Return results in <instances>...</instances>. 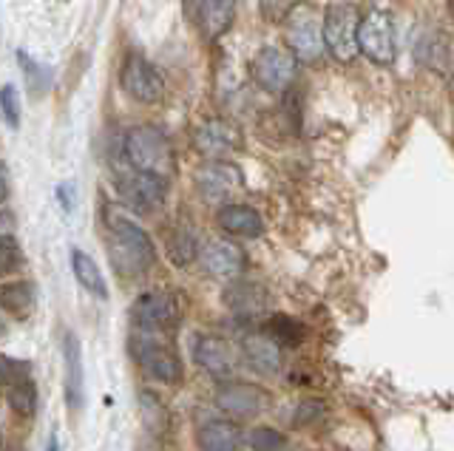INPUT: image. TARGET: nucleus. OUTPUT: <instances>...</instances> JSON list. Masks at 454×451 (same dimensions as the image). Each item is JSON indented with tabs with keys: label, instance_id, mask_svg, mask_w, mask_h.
<instances>
[{
	"label": "nucleus",
	"instance_id": "f257e3e1",
	"mask_svg": "<svg viewBox=\"0 0 454 451\" xmlns=\"http://www.w3.org/2000/svg\"><path fill=\"white\" fill-rule=\"evenodd\" d=\"M106 228H108V245L114 267L125 276H142L151 270L156 261V247L151 236L139 228L134 219L114 207H106Z\"/></svg>",
	"mask_w": 454,
	"mask_h": 451
},
{
	"label": "nucleus",
	"instance_id": "f03ea898",
	"mask_svg": "<svg viewBox=\"0 0 454 451\" xmlns=\"http://www.w3.org/2000/svg\"><path fill=\"white\" fill-rule=\"evenodd\" d=\"M122 153L131 171L153 174L162 179L174 174V148H170L165 131H160L156 125H137V128L128 131L122 139Z\"/></svg>",
	"mask_w": 454,
	"mask_h": 451
},
{
	"label": "nucleus",
	"instance_id": "7ed1b4c3",
	"mask_svg": "<svg viewBox=\"0 0 454 451\" xmlns=\"http://www.w3.org/2000/svg\"><path fill=\"white\" fill-rule=\"evenodd\" d=\"M131 355L156 384L174 386L182 380V361L176 355V349L162 338V332L137 330L131 335Z\"/></svg>",
	"mask_w": 454,
	"mask_h": 451
},
{
	"label": "nucleus",
	"instance_id": "20e7f679",
	"mask_svg": "<svg viewBox=\"0 0 454 451\" xmlns=\"http://www.w3.org/2000/svg\"><path fill=\"white\" fill-rule=\"evenodd\" d=\"M358 26L361 15L352 4H333L326 6L321 29H324V49L333 54L338 63H352L358 54Z\"/></svg>",
	"mask_w": 454,
	"mask_h": 451
},
{
	"label": "nucleus",
	"instance_id": "39448f33",
	"mask_svg": "<svg viewBox=\"0 0 454 451\" xmlns=\"http://www.w3.org/2000/svg\"><path fill=\"white\" fill-rule=\"evenodd\" d=\"M120 86L131 100L142 105H156L165 97V80L160 72L137 51H128L120 68Z\"/></svg>",
	"mask_w": 454,
	"mask_h": 451
},
{
	"label": "nucleus",
	"instance_id": "423d86ee",
	"mask_svg": "<svg viewBox=\"0 0 454 451\" xmlns=\"http://www.w3.org/2000/svg\"><path fill=\"white\" fill-rule=\"evenodd\" d=\"M358 54L375 66H392L397 58L395 23L387 12H369L358 26Z\"/></svg>",
	"mask_w": 454,
	"mask_h": 451
},
{
	"label": "nucleus",
	"instance_id": "0eeeda50",
	"mask_svg": "<svg viewBox=\"0 0 454 451\" xmlns=\"http://www.w3.org/2000/svg\"><path fill=\"white\" fill-rule=\"evenodd\" d=\"M287 51L298 63H316L324 54V29L307 4L287 18Z\"/></svg>",
	"mask_w": 454,
	"mask_h": 451
},
{
	"label": "nucleus",
	"instance_id": "6e6552de",
	"mask_svg": "<svg viewBox=\"0 0 454 451\" xmlns=\"http://www.w3.org/2000/svg\"><path fill=\"white\" fill-rule=\"evenodd\" d=\"M117 191L122 196V202L131 210H137V214H153V210H160L168 199V179L131 171L120 176Z\"/></svg>",
	"mask_w": 454,
	"mask_h": 451
},
{
	"label": "nucleus",
	"instance_id": "1a4fd4ad",
	"mask_svg": "<svg viewBox=\"0 0 454 451\" xmlns=\"http://www.w3.org/2000/svg\"><path fill=\"white\" fill-rule=\"evenodd\" d=\"M179 304L168 292H142L131 307V318L137 330L145 332H165L179 323Z\"/></svg>",
	"mask_w": 454,
	"mask_h": 451
},
{
	"label": "nucleus",
	"instance_id": "9d476101",
	"mask_svg": "<svg viewBox=\"0 0 454 451\" xmlns=\"http://www.w3.org/2000/svg\"><path fill=\"white\" fill-rule=\"evenodd\" d=\"M193 148L202 153L207 162H224L241 148V134L236 125L227 120H205L193 131Z\"/></svg>",
	"mask_w": 454,
	"mask_h": 451
},
{
	"label": "nucleus",
	"instance_id": "9b49d317",
	"mask_svg": "<svg viewBox=\"0 0 454 451\" xmlns=\"http://www.w3.org/2000/svg\"><path fill=\"white\" fill-rule=\"evenodd\" d=\"M295 68H298V60L287 49H278V46H267L255 54L253 60V77L259 82L262 89L267 91H284L290 89V82L295 80Z\"/></svg>",
	"mask_w": 454,
	"mask_h": 451
},
{
	"label": "nucleus",
	"instance_id": "f8f14e48",
	"mask_svg": "<svg viewBox=\"0 0 454 451\" xmlns=\"http://www.w3.org/2000/svg\"><path fill=\"white\" fill-rule=\"evenodd\" d=\"M241 188V171L231 162H207L196 174V191L207 205H231V196Z\"/></svg>",
	"mask_w": 454,
	"mask_h": 451
},
{
	"label": "nucleus",
	"instance_id": "ddd939ff",
	"mask_svg": "<svg viewBox=\"0 0 454 451\" xmlns=\"http://www.w3.org/2000/svg\"><path fill=\"white\" fill-rule=\"evenodd\" d=\"M216 406L231 420H250L264 412L267 406V392L245 384V380H233V384H222L216 392Z\"/></svg>",
	"mask_w": 454,
	"mask_h": 451
},
{
	"label": "nucleus",
	"instance_id": "4468645a",
	"mask_svg": "<svg viewBox=\"0 0 454 451\" xmlns=\"http://www.w3.org/2000/svg\"><path fill=\"white\" fill-rule=\"evenodd\" d=\"M193 361L196 366L210 377H233V372L239 369V358L233 346L224 341V338L216 335H196L193 341Z\"/></svg>",
	"mask_w": 454,
	"mask_h": 451
},
{
	"label": "nucleus",
	"instance_id": "2eb2a0df",
	"mask_svg": "<svg viewBox=\"0 0 454 451\" xmlns=\"http://www.w3.org/2000/svg\"><path fill=\"white\" fill-rule=\"evenodd\" d=\"M199 264L202 270L213 278H222V281H236L241 273H245V250L233 242H207L202 250H199Z\"/></svg>",
	"mask_w": 454,
	"mask_h": 451
},
{
	"label": "nucleus",
	"instance_id": "dca6fc26",
	"mask_svg": "<svg viewBox=\"0 0 454 451\" xmlns=\"http://www.w3.org/2000/svg\"><path fill=\"white\" fill-rule=\"evenodd\" d=\"M63 363H66V403L71 412H80L85 403V372H82V349L74 332L63 335Z\"/></svg>",
	"mask_w": 454,
	"mask_h": 451
},
{
	"label": "nucleus",
	"instance_id": "f3484780",
	"mask_svg": "<svg viewBox=\"0 0 454 451\" xmlns=\"http://www.w3.org/2000/svg\"><path fill=\"white\" fill-rule=\"evenodd\" d=\"M241 440H245V432L231 417L207 420L196 432V446L202 451H239Z\"/></svg>",
	"mask_w": 454,
	"mask_h": 451
},
{
	"label": "nucleus",
	"instance_id": "a211bd4d",
	"mask_svg": "<svg viewBox=\"0 0 454 451\" xmlns=\"http://www.w3.org/2000/svg\"><path fill=\"white\" fill-rule=\"evenodd\" d=\"M241 355H245L250 369L259 375H276L281 369V346L264 330L253 332L241 341Z\"/></svg>",
	"mask_w": 454,
	"mask_h": 451
},
{
	"label": "nucleus",
	"instance_id": "6ab92c4d",
	"mask_svg": "<svg viewBox=\"0 0 454 451\" xmlns=\"http://www.w3.org/2000/svg\"><path fill=\"white\" fill-rule=\"evenodd\" d=\"M219 228L233 238H255L264 233V219L250 205H224L216 214Z\"/></svg>",
	"mask_w": 454,
	"mask_h": 451
},
{
	"label": "nucleus",
	"instance_id": "aec40b11",
	"mask_svg": "<svg viewBox=\"0 0 454 451\" xmlns=\"http://www.w3.org/2000/svg\"><path fill=\"white\" fill-rule=\"evenodd\" d=\"M224 304L239 315H259L267 307V290L255 281H233L224 290Z\"/></svg>",
	"mask_w": 454,
	"mask_h": 451
},
{
	"label": "nucleus",
	"instance_id": "412c9836",
	"mask_svg": "<svg viewBox=\"0 0 454 451\" xmlns=\"http://www.w3.org/2000/svg\"><path fill=\"white\" fill-rule=\"evenodd\" d=\"M35 307V287L28 281H4L0 284V313L26 321Z\"/></svg>",
	"mask_w": 454,
	"mask_h": 451
},
{
	"label": "nucleus",
	"instance_id": "4be33fe9",
	"mask_svg": "<svg viewBox=\"0 0 454 451\" xmlns=\"http://www.w3.org/2000/svg\"><path fill=\"white\" fill-rule=\"evenodd\" d=\"M236 4L239 0H205L202 15H199V26L207 40H219L236 18Z\"/></svg>",
	"mask_w": 454,
	"mask_h": 451
},
{
	"label": "nucleus",
	"instance_id": "5701e85b",
	"mask_svg": "<svg viewBox=\"0 0 454 451\" xmlns=\"http://www.w3.org/2000/svg\"><path fill=\"white\" fill-rule=\"evenodd\" d=\"M71 273H74V278L94 295V299H99V301H106V299H108L106 276L99 273L97 261L89 256V253L80 250V247H71Z\"/></svg>",
	"mask_w": 454,
	"mask_h": 451
},
{
	"label": "nucleus",
	"instance_id": "b1692460",
	"mask_svg": "<svg viewBox=\"0 0 454 451\" xmlns=\"http://www.w3.org/2000/svg\"><path fill=\"white\" fill-rule=\"evenodd\" d=\"M418 60L429 68H437V72L449 68V37L440 32H426L418 43Z\"/></svg>",
	"mask_w": 454,
	"mask_h": 451
},
{
	"label": "nucleus",
	"instance_id": "393cba45",
	"mask_svg": "<svg viewBox=\"0 0 454 451\" xmlns=\"http://www.w3.org/2000/svg\"><path fill=\"white\" fill-rule=\"evenodd\" d=\"M199 250H202V247L196 245L193 233H188L184 228H179V230H174L168 236V259L174 264H179V267H188L191 261H196Z\"/></svg>",
	"mask_w": 454,
	"mask_h": 451
},
{
	"label": "nucleus",
	"instance_id": "a878e982",
	"mask_svg": "<svg viewBox=\"0 0 454 451\" xmlns=\"http://www.w3.org/2000/svg\"><path fill=\"white\" fill-rule=\"evenodd\" d=\"M32 380V363L20 361V358H9V355H0V389H12V386H20Z\"/></svg>",
	"mask_w": 454,
	"mask_h": 451
},
{
	"label": "nucleus",
	"instance_id": "bb28decb",
	"mask_svg": "<svg viewBox=\"0 0 454 451\" xmlns=\"http://www.w3.org/2000/svg\"><path fill=\"white\" fill-rule=\"evenodd\" d=\"M273 341L281 346V344H287V346H298V341H301V327L293 321V318H284V315H278V318H273L267 323V330H264Z\"/></svg>",
	"mask_w": 454,
	"mask_h": 451
},
{
	"label": "nucleus",
	"instance_id": "cd10ccee",
	"mask_svg": "<svg viewBox=\"0 0 454 451\" xmlns=\"http://www.w3.org/2000/svg\"><path fill=\"white\" fill-rule=\"evenodd\" d=\"M6 400L14 412L26 417V415H32L37 406V389L32 380H28V384H20V386H12V389H6Z\"/></svg>",
	"mask_w": 454,
	"mask_h": 451
},
{
	"label": "nucleus",
	"instance_id": "c85d7f7f",
	"mask_svg": "<svg viewBox=\"0 0 454 451\" xmlns=\"http://www.w3.org/2000/svg\"><path fill=\"white\" fill-rule=\"evenodd\" d=\"M247 446L250 451H284L287 440H284V434L270 429V426H255L250 434H247Z\"/></svg>",
	"mask_w": 454,
	"mask_h": 451
},
{
	"label": "nucleus",
	"instance_id": "c756f323",
	"mask_svg": "<svg viewBox=\"0 0 454 451\" xmlns=\"http://www.w3.org/2000/svg\"><path fill=\"white\" fill-rule=\"evenodd\" d=\"M23 264V253L12 236L0 233V276H12L14 270H20Z\"/></svg>",
	"mask_w": 454,
	"mask_h": 451
},
{
	"label": "nucleus",
	"instance_id": "7c9ffc66",
	"mask_svg": "<svg viewBox=\"0 0 454 451\" xmlns=\"http://www.w3.org/2000/svg\"><path fill=\"white\" fill-rule=\"evenodd\" d=\"M304 0H262V15L270 23H287V18Z\"/></svg>",
	"mask_w": 454,
	"mask_h": 451
},
{
	"label": "nucleus",
	"instance_id": "2f4dec72",
	"mask_svg": "<svg viewBox=\"0 0 454 451\" xmlns=\"http://www.w3.org/2000/svg\"><path fill=\"white\" fill-rule=\"evenodd\" d=\"M0 111H4V120L12 125V128H20V94L14 86H4L0 91Z\"/></svg>",
	"mask_w": 454,
	"mask_h": 451
},
{
	"label": "nucleus",
	"instance_id": "473e14b6",
	"mask_svg": "<svg viewBox=\"0 0 454 451\" xmlns=\"http://www.w3.org/2000/svg\"><path fill=\"white\" fill-rule=\"evenodd\" d=\"M202 4L205 0H182V9H184V18L199 23V15H202Z\"/></svg>",
	"mask_w": 454,
	"mask_h": 451
},
{
	"label": "nucleus",
	"instance_id": "72a5a7b5",
	"mask_svg": "<svg viewBox=\"0 0 454 451\" xmlns=\"http://www.w3.org/2000/svg\"><path fill=\"white\" fill-rule=\"evenodd\" d=\"M6 196H9V171H6V165L0 162V205L6 202Z\"/></svg>",
	"mask_w": 454,
	"mask_h": 451
},
{
	"label": "nucleus",
	"instance_id": "f704fd0d",
	"mask_svg": "<svg viewBox=\"0 0 454 451\" xmlns=\"http://www.w3.org/2000/svg\"><path fill=\"white\" fill-rule=\"evenodd\" d=\"M46 451H60V446H57V437L51 434V440H49V448Z\"/></svg>",
	"mask_w": 454,
	"mask_h": 451
},
{
	"label": "nucleus",
	"instance_id": "c9c22d12",
	"mask_svg": "<svg viewBox=\"0 0 454 451\" xmlns=\"http://www.w3.org/2000/svg\"><path fill=\"white\" fill-rule=\"evenodd\" d=\"M4 332H6V318L0 315V335H4Z\"/></svg>",
	"mask_w": 454,
	"mask_h": 451
},
{
	"label": "nucleus",
	"instance_id": "e433bc0d",
	"mask_svg": "<svg viewBox=\"0 0 454 451\" xmlns=\"http://www.w3.org/2000/svg\"><path fill=\"white\" fill-rule=\"evenodd\" d=\"M449 15L454 18V0H449Z\"/></svg>",
	"mask_w": 454,
	"mask_h": 451
}]
</instances>
